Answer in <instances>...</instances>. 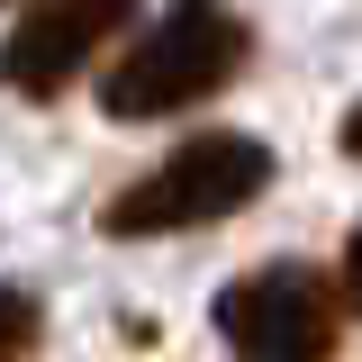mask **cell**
Masks as SVG:
<instances>
[{"label":"cell","mask_w":362,"mask_h":362,"mask_svg":"<svg viewBox=\"0 0 362 362\" xmlns=\"http://www.w3.org/2000/svg\"><path fill=\"white\" fill-rule=\"evenodd\" d=\"M254 54V28L226 9V0H173L145 37L109 64L100 82V109L109 118H173V109H199L209 90H226Z\"/></svg>","instance_id":"obj_1"},{"label":"cell","mask_w":362,"mask_h":362,"mask_svg":"<svg viewBox=\"0 0 362 362\" xmlns=\"http://www.w3.org/2000/svg\"><path fill=\"white\" fill-rule=\"evenodd\" d=\"M263 190H272L263 136L209 127V136H190V145H173L145 181H127V190L100 209V226H109L118 245H136V235H181V226H218V218H235V209H254Z\"/></svg>","instance_id":"obj_2"},{"label":"cell","mask_w":362,"mask_h":362,"mask_svg":"<svg viewBox=\"0 0 362 362\" xmlns=\"http://www.w3.org/2000/svg\"><path fill=\"white\" fill-rule=\"evenodd\" d=\"M218 335L235 362H335L344 299L308 263H263L218 290Z\"/></svg>","instance_id":"obj_3"},{"label":"cell","mask_w":362,"mask_h":362,"mask_svg":"<svg viewBox=\"0 0 362 362\" xmlns=\"http://www.w3.org/2000/svg\"><path fill=\"white\" fill-rule=\"evenodd\" d=\"M127 18H136V0H37L9 28V45H0V82L18 100H54Z\"/></svg>","instance_id":"obj_4"},{"label":"cell","mask_w":362,"mask_h":362,"mask_svg":"<svg viewBox=\"0 0 362 362\" xmlns=\"http://www.w3.org/2000/svg\"><path fill=\"white\" fill-rule=\"evenodd\" d=\"M37 335H45V308L28 299V290L0 281V362H28V354H37Z\"/></svg>","instance_id":"obj_5"},{"label":"cell","mask_w":362,"mask_h":362,"mask_svg":"<svg viewBox=\"0 0 362 362\" xmlns=\"http://www.w3.org/2000/svg\"><path fill=\"white\" fill-rule=\"evenodd\" d=\"M344 308L362 317V226H354V235H344Z\"/></svg>","instance_id":"obj_6"},{"label":"cell","mask_w":362,"mask_h":362,"mask_svg":"<svg viewBox=\"0 0 362 362\" xmlns=\"http://www.w3.org/2000/svg\"><path fill=\"white\" fill-rule=\"evenodd\" d=\"M344 154L362 163V100H354V118H344Z\"/></svg>","instance_id":"obj_7"}]
</instances>
